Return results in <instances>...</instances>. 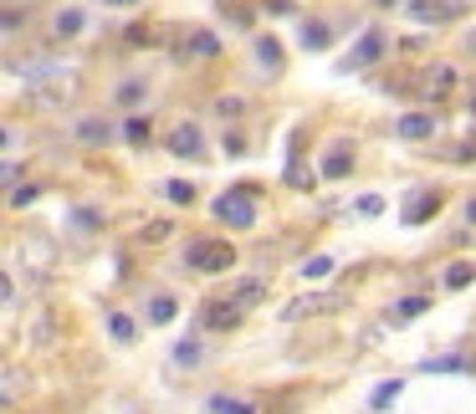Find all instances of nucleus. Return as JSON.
Returning a JSON list of instances; mask_svg holds the SVG:
<instances>
[{"label":"nucleus","mask_w":476,"mask_h":414,"mask_svg":"<svg viewBox=\"0 0 476 414\" xmlns=\"http://www.w3.org/2000/svg\"><path fill=\"white\" fill-rule=\"evenodd\" d=\"M103 5H139V0H103Z\"/></svg>","instance_id":"nucleus-37"},{"label":"nucleus","mask_w":476,"mask_h":414,"mask_svg":"<svg viewBox=\"0 0 476 414\" xmlns=\"http://www.w3.org/2000/svg\"><path fill=\"white\" fill-rule=\"evenodd\" d=\"M472 282H476V267H472V261H451V267H446V287H472Z\"/></svg>","instance_id":"nucleus-16"},{"label":"nucleus","mask_w":476,"mask_h":414,"mask_svg":"<svg viewBox=\"0 0 476 414\" xmlns=\"http://www.w3.org/2000/svg\"><path fill=\"white\" fill-rule=\"evenodd\" d=\"M425 307H431V297H405V302L394 307V317H420Z\"/></svg>","instance_id":"nucleus-23"},{"label":"nucleus","mask_w":476,"mask_h":414,"mask_svg":"<svg viewBox=\"0 0 476 414\" xmlns=\"http://www.w3.org/2000/svg\"><path fill=\"white\" fill-rule=\"evenodd\" d=\"M124 139H128V144H149V118H128Z\"/></svg>","instance_id":"nucleus-21"},{"label":"nucleus","mask_w":476,"mask_h":414,"mask_svg":"<svg viewBox=\"0 0 476 414\" xmlns=\"http://www.w3.org/2000/svg\"><path fill=\"white\" fill-rule=\"evenodd\" d=\"M451 369H466V358H431V363H425V373H451Z\"/></svg>","instance_id":"nucleus-25"},{"label":"nucleus","mask_w":476,"mask_h":414,"mask_svg":"<svg viewBox=\"0 0 476 414\" xmlns=\"http://www.w3.org/2000/svg\"><path fill=\"white\" fill-rule=\"evenodd\" d=\"M180 57H195V62H206V57H221V42H215V31H190L185 46H180Z\"/></svg>","instance_id":"nucleus-6"},{"label":"nucleus","mask_w":476,"mask_h":414,"mask_svg":"<svg viewBox=\"0 0 476 414\" xmlns=\"http://www.w3.org/2000/svg\"><path fill=\"white\" fill-rule=\"evenodd\" d=\"M165 195L174 200V205H190V200H195V185H185V179H169Z\"/></svg>","instance_id":"nucleus-20"},{"label":"nucleus","mask_w":476,"mask_h":414,"mask_svg":"<svg viewBox=\"0 0 476 414\" xmlns=\"http://www.w3.org/2000/svg\"><path fill=\"white\" fill-rule=\"evenodd\" d=\"M328 36H333L328 21H308V26H303V42H308L312 52H318V46H328Z\"/></svg>","instance_id":"nucleus-19"},{"label":"nucleus","mask_w":476,"mask_h":414,"mask_svg":"<svg viewBox=\"0 0 476 414\" xmlns=\"http://www.w3.org/2000/svg\"><path fill=\"white\" fill-rule=\"evenodd\" d=\"M472 118H476V92H472Z\"/></svg>","instance_id":"nucleus-40"},{"label":"nucleus","mask_w":476,"mask_h":414,"mask_svg":"<svg viewBox=\"0 0 476 414\" xmlns=\"http://www.w3.org/2000/svg\"><path fill=\"white\" fill-rule=\"evenodd\" d=\"M379 52H384V36H379V31H364V42L353 46V57H349L343 67H369Z\"/></svg>","instance_id":"nucleus-12"},{"label":"nucleus","mask_w":476,"mask_h":414,"mask_svg":"<svg viewBox=\"0 0 476 414\" xmlns=\"http://www.w3.org/2000/svg\"><path fill=\"white\" fill-rule=\"evenodd\" d=\"M262 297H267V282H262V276H246V282H236V287H230V302H236L241 312L256 307Z\"/></svg>","instance_id":"nucleus-8"},{"label":"nucleus","mask_w":476,"mask_h":414,"mask_svg":"<svg viewBox=\"0 0 476 414\" xmlns=\"http://www.w3.org/2000/svg\"><path fill=\"white\" fill-rule=\"evenodd\" d=\"M256 57H262L267 67H277V62H282V52H277V42H256Z\"/></svg>","instance_id":"nucleus-29"},{"label":"nucleus","mask_w":476,"mask_h":414,"mask_svg":"<svg viewBox=\"0 0 476 414\" xmlns=\"http://www.w3.org/2000/svg\"><path fill=\"white\" fill-rule=\"evenodd\" d=\"M174 363H200V343H180V348H174Z\"/></svg>","instance_id":"nucleus-28"},{"label":"nucleus","mask_w":476,"mask_h":414,"mask_svg":"<svg viewBox=\"0 0 476 414\" xmlns=\"http://www.w3.org/2000/svg\"><path fill=\"white\" fill-rule=\"evenodd\" d=\"M169 154H180V159H200L206 154V133L195 123H180L174 133H169Z\"/></svg>","instance_id":"nucleus-4"},{"label":"nucleus","mask_w":476,"mask_h":414,"mask_svg":"<svg viewBox=\"0 0 476 414\" xmlns=\"http://www.w3.org/2000/svg\"><path fill=\"white\" fill-rule=\"evenodd\" d=\"M118 103L139 107V103H144V83H124V87H118Z\"/></svg>","instance_id":"nucleus-24"},{"label":"nucleus","mask_w":476,"mask_h":414,"mask_svg":"<svg viewBox=\"0 0 476 414\" xmlns=\"http://www.w3.org/2000/svg\"><path fill=\"white\" fill-rule=\"evenodd\" d=\"M165 235H169V220H154V226L144 230V241H165Z\"/></svg>","instance_id":"nucleus-33"},{"label":"nucleus","mask_w":476,"mask_h":414,"mask_svg":"<svg viewBox=\"0 0 476 414\" xmlns=\"http://www.w3.org/2000/svg\"><path fill=\"white\" fill-rule=\"evenodd\" d=\"M195 271H206V276H215V271H230V261H236V251L226 246V241H195L185 256Z\"/></svg>","instance_id":"nucleus-1"},{"label":"nucleus","mask_w":476,"mask_h":414,"mask_svg":"<svg viewBox=\"0 0 476 414\" xmlns=\"http://www.w3.org/2000/svg\"><path fill=\"white\" fill-rule=\"evenodd\" d=\"M303 271H308V276H328V271H333V261H328V256H318V261H308Z\"/></svg>","instance_id":"nucleus-32"},{"label":"nucleus","mask_w":476,"mask_h":414,"mask_svg":"<svg viewBox=\"0 0 476 414\" xmlns=\"http://www.w3.org/2000/svg\"><path fill=\"white\" fill-rule=\"evenodd\" d=\"M466 220H472V226H476V200H472V205H466Z\"/></svg>","instance_id":"nucleus-35"},{"label":"nucleus","mask_w":476,"mask_h":414,"mask_svg":"<svg viewBox=\"0 0 476 414\" xmlns=\"http://www.w3.org/2000/svg\"><path fill=\"white\" fill-rule=\"evenodd\" d=\"M11 291H16V287H11V276L0 271V302H11Z\"/></svg>","instance_id":"nucleus-34"},{"label":"nucleus","mask_w":476,"mask_h":414,"mask_svg":"<svg viewBox=\"0 0 476 414\" xmlns=\"http://www.w3.org/2000/svg\"><path fill=\"white\" fill-rule=\"evenodd\" d=\"M374 5H399V0H374Z\"/></svg>","instance_id":"nucleus-39"},{"label":"nucleus","mask_w":476,"mask_h":414,"mask_svg":"<svg viewBox=\"0 0 476 414\" xmlns=\"http://www.w3.org/2000/svg\"><path fill=\"white\" fill-rule=\"evenodd\" d=\"M466 52H472V57H476V31H472V36H466Z\"/></svg>","instance_id":"nucleus-36"},{"label":"nucleus","mask_w":476,"mask_h":414,"mask_svg":"<svg viewBox=\"0 0 476 414\" xmlns=\"http://www.w3.org/2000/svg\"><path fill=\"white\" fill-rule=\"evenodd\" d=\"M349 169H353V144H343V139H338V144L323 154V174H328V179H343Z\"/></svg>","instance_id":"nucleus-7"},{"label":"nucleus","mask_w":476,"mask_h":414,"mask_svg":"<svg viewBox=\"0 0 476 414\" xmlns=\"http://www.w3.org/2000/svg\"><path fill=\"white\" fill-rule=\"evenodd\" d=\"M5 144H11V133H5V128H0V148H5Z\"/></svg>","instance_id":"nucleus-38"},{"label":"nucleus","mask_w":476,"mask_h":414,"mask_svg":"<svg viewBox=\"0 0 476 414\" xmlns=\"http://www.w3.org/2000/svg\"><path fill=\"white\" fill-rule=\"evenodd\" d=\"M353 210H359V215H379V210H384V200H379V195H364Z\"/></svg>","instance_id":"nucleus-31"},{"label":"nucleus","mask_w":476,"mask_h":414,"mask_svg":"<svg viewBox=\"0 0 476 414\" xmlns=\"http://www.w3.org/2000/svg\"><path fill=\"white\" fill-rule=\"evenodd\" d=\"M108 139H113V128H108L103 118H83V123H77V144H87V148H103Z\"/></svg>","instance_id":"nucleus-13"},{"label":"nucleus","mask_w":476,"mask_h":414,"mask_svg":"<svg viewBox=\"0 0 476 414\" xmlns=\"http://www.w3.org/2000/svg\"><path fill=\"white\" fill-rule=\"evenodd\" d=\"M451 87H456V67L451 62H435L431 77H425V92H431V98H446Z\"/></svg>","instance_id":"nucleus-14"},{"label":"nucleus","mask_w":476,"mask_h":414,"mask_svg":"<svg viewBox=\"0 0 476 414\" xmlns=\"http://www.w3.org/2000/svg\"><path fill=\"white\" fill-rule=\"evenodd\" d=\"M435 210H440V195H435V189H420L410 200V210H405V220H410V226H425Z\"/></svg>","instance_id":"nucleus-9"},{"label":"nucleus","mask_w":476,"mask_h":414,"mask_svg":"<svg viewBox=\"0 0 476 414\" xmlns=\"http://www.w3.org/2000/svg\"><path fill=\"white\" fill-rule=\"evenodd\" d=\"M431 128H435L431 113H405V118L394 123V133H399V139H431Z\"/></svg>","instance_id":"nucleus-11"},{"label":"nucleus","mask_w":476,"mask_h":414,"mask_svg":"<svg viewBox=\"0 0 476 414\" xmlns=\"http://www.w3.org/2000/svg\"><path fill=\"white\" fill-rule=\"evenodd\" d=\"M16 179H21V164H5V159H0V189H11Z\"/></svg>","instance_id":"nucleus-30"},{"label":"nucleus","mask_w":476,"mask_h":414,"mask_svg":"<svg viewBox=\"0 0 476 414\" xmlns=\"http://www.w3.org/2000/svg\"><path fill=\"white\" fill-rule=\"evenodd\" d=\"M200 317H206L210 332H230L236 322H241V307H236L230 297H221V302H206V312H200Z\"/></svg>","instance_id":"nucleus-5"},{"label":"nucleus","mask_w":476,"mask_h":414,"mask_svg":"<svg viewBox=\"0 0 476 414\" xmlns=\"http://www.w3.org/2000/svg\"><path fill=\"white\" fill-rule=\"evenodd\" d=\"M466 11V0H410L415 21H456Z\"/></svg>","instance_id":"nucleus-3"},{"label":"nucleus","mask_w":476,"mask_h":414,"mask_svg":"<svg viewBox=\"0 0 476 414\" xmlns=\"http://www.w3.org/2000/svg\"><path fill=\"white\" fill-rule=\"evenodd\" d=\"M215 215L236 230L251 226V220H256V195H251V189H226V195L215 200Z\"/></svg>","instance_id":"nucleus-2"},{"label":"nucleus","mask_w":476,"mask_h":414,"mask_svg":"<svg viewBox=\"0 0 476 414\" xmlns=\"http://www.w3.org/2000/svg\"><path fill=\"white\" fill-rule=\"evenodd\" d=\"M210 414H262L251 399H241V394H210Z\"/></svg>","instance_id":"nucleus-10"},{"label":"nucleus","mask_w":476,"mask_h":414,"mask_svg":"<svg viewBox=\"0 0 476 414\" xmlns=\"http://www.w3.org/2000/svg\"><path fill=\"white\" fill-rule=\"evenodd\" d=\"M174 312H180V302H174V297H154V302H149V322H169Z\"/></svg>","instance_id":"nucleus-18"},{"label":"nucleus","mask_w":476,"mask_h":414,"mask_svg":"<svg viewBox=\"0 0 476 414\" xmlns=\"http://www.w3.org/2000/svg\"><path fill=\"white\" fill-rule=\"evenodd\" d=\"M108 328H113V338H118V343H133V338H139L133 317H124V312H113V317H108Z\"/></svg>","instance_id":"nucleus-17"},{"label":"nucleus","mask_w":476,"mask_h":414,"mask_svg":"<svg viewBox=\"0 0 476 414\" xmlns=\"http://www.w3.org/2000/svg\"><path fill=\"white\" fill-rule=\"evenodd\" d=\"M215 113H221V118H241V113H246V103H241V98H221V103H215Z\"/></svg>","instance_id":"nucleus-26"},{"label":"nucleus","mask_w":476,"mask_h":414,"mask_svg":"<svg viewBox=\"0 0 476 414\" xmlns=\"http://www.w3.org/2000/svg\"><path fill=\"white\" fill-rule=\"evenodd\" d=\"M83 21H87L83 11H77V5H67V11H57V21H52V26H57V36H77Z\"/></svg>","instance_id":"nucleus-15"},{"label":"nucleus","mask_w":476,"mask_h":414,"mask_svg":"<svg viewBox=\"0 0 476 414\" xmlns=\"http://www.w3.org/2000/svg\"><path fill=\"white\" fill-rule=\"evenodd\" d=\"M36 195H42V189H36V185H16V189H11V205H31Z\"/></svg>","instance_id":"nucleus-27"},{"label":"nucleus","mask_w":476,"mask_h":414,"mask_svg":"<svg viewBox=\"0 0 476 414\" xmlns=\"http://www.w3.org/2000/svg\"><path fill=\"white\" fill-rule=\"evenodd\" d=\"M394 399H399V378H394V384H379V389H374V410H390Z\"/></svg>","instance_id":"nucleus-22"}]
</instances>
